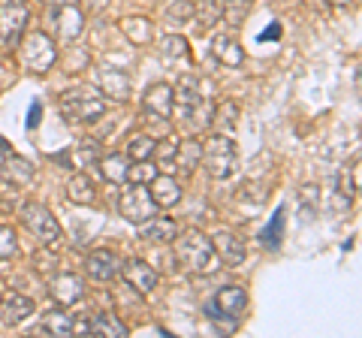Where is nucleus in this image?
Returning <instances> with one entry per match:
<instances>
[{
  "mask_svg": "<svg viewBox=\"0 0 362 338\" xmlns=\"http://www.w3.org/2000/svg\"><path fill=\"white\" fill-rule=\"evenodd\" d=\"M175 124L187 136H202L211 127L214 118V103L202 94L197 76H181L178 85L173 88V115Z\"/></svg>",
  "mask_w": 362,
  "mask_h": 338,
  "instance_id": "nucleus-1",
  "label": "nucleus"
},
{
  "mask_svg": "<svg viewBox=\"0 0 362 338\" xmlns=\"http://www.w3.org/2000/svg\"><path fill=\"white\" fill-rule=\"evenodd\" d=\"M175 257H178V263L187 269V272H194V275H214L221 269V260H218V254H214V245L206 233H199V230H187V233H181L175 235Z\"/></svg>",
  "mask_w": 362,
  "mask_h": 338,
  "instance_id": "nucleus-2",
  "label": "nucleus"
},
{
  "mask_svg": "<svg viewBox=\"0 0 362 338\" xmlns=\"http://www.w3.org/2000/svg\"><path fill=\"white\" fill-rule=\"evenodd\" d=\"M58 109L70 124H94L97 118H103L106 97L100 94L97 85H73L61 94Z\"/></svg>",
  "mask_w": 362,
  "mask_h": 338,
  "instance_id": "nucleus-3",
  "label": "nucleus"
},
{
  "mask_svg": "<svg viewBox=\"0 0 362 338\" xmlns=\"http://www.w3.org/2000/svg\"><path fill=\"white\" fill-rule=\"evenodd\" d=\"M199 166H206V173L214 182H226L239 169V145L233 142V136H226V133H211L202 142Z\"/></svg>",
  "mask_w": 362,
  "mask_h": 338,
  "instance_id": "nucleus-4",
  "label": "nucleus"
},
{
  "mask_svg": "<svg viewBox=\"0 0 362 338\" xmlns=\"http://www.w3.org/2000/svg\"><path fill=\"white\" fill-rule=\"evenodd\" d=\"M18 58H21V66L28 73H49L54 61H58V42H54L45 30H25V37L18 42Z\"/></svg>",
  "mask_w": 362,
  "mask_h": 338,
  "instance_id": "nucleus-5",
  "label": "nucleus"
},
{
  "mask_svg": "<svg viewBox=\"0 0 362 338\" xmlns=\"http://www.w3.org/2000/svg\"><path fill=\"white\" fill-rule=\"evenodd\" d=\"M245 308H247V290L242 284H226V287H221L206 302V305H202L206 317H211L214 323H221V326H230V330H235V323H239Z\"/></svg>",
  "mask_w": 362,
  "mask_h": 338,
  "instance_id": "nucleus-6",
  "label": "nucleus"
},
{
  "mask_svg": "<svg viewBox=\"0 0 362 338\" xmlns=\"http://www.w3.org/2000/svg\"><path fill=\"white\" fill-rule=\"evenodd\" d=\"M18 218H21V223H25V230L30 235H37L40 245H45V247L61 245V239H64L61 223L49 209L42 206V202H25V206L18 209Z\"/></svg>",
  "mask_w": 362,
  "mask_h": 338,
  "instance_id": "nucleus-7",
  "label": "nucleus"
},
{
  "mask_svg": "<svg viewBox=\"0 0 362 338\" xmlns=\"http://www.w3.org/2000/svg\"><path fill=\"white\" fill-rule=\"evenodd\" d=\"M30 21V6L28 0H0V46L6 52L18 49L21 37Z\"/></svg>",
  "mask_w": 362,
  "mask_h": 338,
  "instance_id": "nucleus-8",
  "label": "nucleus"
},
{
  "mask_svg": "<svg viewBox=\"0 0 362 338\" xmlns=\"http://www.w3.org/2000/svg\"><path fill=\"white\" fill-rule=\"evenodd\" d=\"M118 211L124 215V221L142 223V221H148V218H154V215H160V206L154 202L148 185L130 182L127 187L121 190V197H118Z\"/></svg>",
  "mask_w": 362,
  "mask_h": 338,
  "instance_id": "nucleus-9",
  "label": "nucleus"
},
{
  "mask_svg": "<svg viewBox=\"0 0 362 338\" xmlns=\"http://www.w3.org/2000/svg\"><path fill=\"white\" fill-rule=\"evenodd\" d=\"M49 21H52V40L58 42V46H70V42H76L85 33V13L78 9V4L52 6Z\"/></svg>",
  "mask_w": 362,
  "mask_h": 338,
  "instance_id": "nucleus-10",
  "label": "nucleus"
},
{
  "mask_svg": "<svg viewBox=\"0 0 362 338\" xmlns=\"http://www.w3.org/2000/svg\"><path fill=\"white\" fill-rule=\"evenodd\" d=\"M118 275L124 278V284H127L130 290H136L139 296H151V293L157 290V269L148 266L145 260H121V269H118Z\"/></svg>",
  "mask_w": 362,
  "mask_h": 338,
  "instance_id": "nucleus-11",
  "label": "nucleus"
},
{
  "mask_svg": "<svg viewBox=\"0 0 362 338\" xmlns=\"http://www.w3.org/2000/svg\"><path fill=\"white\" fill-rule=\"evenodd\" d=\"M97 88L106 100H112V103H127L130 94H133L130 76L124 70H118V66H100L97 70Z\"/></svg>",
  "mask_w": 362,
  "mask_h": 338,
  "instance_id": "nucleus-12",
  "label": "nucleus"
},
{
  "mask_svg": "<svg viewBox=\"0 0 362 338\" xmlns=\"http://www.w3.org/2000/svg\"><path fill=\"white\" fill-rule=\"evenodd\" d=\"M49 293H52L54 305L70 308V305H76V302L85 299V281L78 275H73V272H61V275H54L49 281Z\"/></svg>",
  "mask_w": 362,
  "mask_h": 338,
  "instance_id": "nucleus-13",
  "label": "nucleus"
},
{
  "mask_svg": "<svg viewBox=\"0 0 362 338\" xmlns=\"http://www.w3.org/2000/svg\"><path fill=\"white\" fill-rule=\"evenodd\" d=\"M142 112L145 115H151V118H157V121H166L169 115H173V85L154 82V85L145 88Z\"/></svg>",
  "mask_w": 362,
  "mask_h": 338,
  "instance_id": "nucleus-14",
  "label": "nucleus"
},
{
  "mask_svg": "<svg viewBox=\"0 0 362 338\" xmlns=\"http://www.w3.org/2000/svg\"><path fill=\"white\" fill-rule=\"evenodd\" d=\"M118 269H121V257L109 251V247H97V251L85 257V272L94 281H112L118 275Z\"/></svg>",
  "mask_w": 362,
  "mask_h": 338,
  "instance_id": "nucleus-15",
  "label": "nucleus"
},
{
  "mask_svg": "<svg viewBox=\"0 0 362 338\" xmlns=\"http://www.w3.org/2000/svg\"><path fill=\"white\" fill-rule=\"evenodd\" d=\"M148 190H151V197H154V202L160 209H175L178 202H181V197H185V190H181L178 178L169 175V173H154L151 182H148Z\"/></svg>",
  "mask_w": 362,
  "mask_h": 338,
  "instance_id": "nucleus-16",
  "label": "nucleus"
},
{
  "mask_svg": "<svg viewBox=\"0 0 362 338\" xmlns=\"http://www.w3.org/2000/svg\"><path fill=\"white\" fill-rule=\"evenodd\" d=\"M33 311H37V305L30 296H21V293L0 296V323L4 326H21Z\"/></svg>",
  "mask_w": 362,
  "mask_h": 338,
  "instance_id": "nucleus-17",
  "label": "nucleus"
},
{
  "mask_svg": "<svg viewBox=\"0 0 362 338\" xmlns=\"http://www.w3.org/2000/svg\"><path fill=\"white\" fill-rule=\"evenodd\" d=\"M211 245H214V254H218L221 266H242L245 257H247V247L235 233L223 230L218 235H211Z\"/></svg>",
  "mask_w": 362,
  "mask_h": 338,
  "instance_id": "nucleus-18",
  "label": "nucleus"
},
{
  "mask_svg": "<svg viewBox=\"0 0 362 338\" xmlns=\"http://www.w3.org/2000/svg\"><path fill=\"white\" fill-rule=\"evenodd\" d=\"M211 58L221 66L235 70V66L245 64V49L239 46V40L230 37V33H218V37H211Z\"/></svg>",
  "mask_w": 362,
  "mask_h": 338,
  "instance_id": "nucleus-19",
  "label": "nucleus"
},
{
  "mask_svg": "<svg viewBox=\"0 0 362 338\" xmlns=\"http://www.w3.org/2000/svg\"><path fill=\"white\" fill-rule=\"evenodd\" d=\"M136 227H139V239L151 242V245H166L178 235V223L173 218H163V215H154L148 221L136 223Z\"/></svg>",
  "mask_w": 362,
  "mask_h": 338,
  "instance_id": "nucleus-20",
  "label": "nucleus"
},
{
  "mask_svg": "<svg viewBox=\"0 0 362 338\" xmlns=\"http://www.w3.org/2000/svg\"><path fill=\"white\" fill-rule=\"evenodd\" d=\"M157 52H160L163 64L169 66H187L190 64V42L181 33H166L157 40Z\"/></svg>",
  "mask_w": 362,
  "mask_h": 338,
  "instance_id": "nucleus-21",
  "label": "nucleus"
},
{
  "mask_svg": "<svg viewBox=\"0 0 362 338\" xmlns=\"http://www.w3.org/2000/svg\"><path fill=\"white\" fill-rule=\"evenodd\" d=\"M121 33L130 46H151L154 42V21L145 16H127L121 18Z\"/></svg>",
  "mask_w": 362,
  "mask_h": 338,
  "instance_id": "nucleus-22",
  "label": "nucleus"
},
{
  "mask_svg": "<svg viewBox=\"0 0 362 338\" xmlns=\"http://www.w3.org/2000/svg\"><path fill=\"white\" fill-rule=\"evenodd\" d=\"M199 157H202V142L197 136L181 139V142H175V151H173V169L190 175L199 166Z\"/></svg>",
  "mask_w": 362,
  "mask_h": 338,
  "instance_id": "nucleus-23",
  "label": "nucleus"
},
{
  "mask_svg": "<svg viewBox=\"0 0 362 338\" xmlns=\"http://www.w3.org/2000/svg\"><path fill=\"white\" fill-rule=\"evenodd\" d=\"M97 166L109 185H127L130 182V157L127 154H100Z\"/></svg>",
  "mask_w": 362,
  "mask_h": 338,
  "instance_id": "nucleus-24",
  "label": "nucleus"
},
{
  "mask_svg": "<svg viewBox=\"0 0 362 338\" xmlns=\"http://www.w3.org/2000/svg\"><path fill=\"white\" fill-rule=\"evenodd\" d=\"M0 173H4V178L13 187H25V185L33 182V163L25 161V157H18L16 151L9 154L4 163H0Z\"/></svg>",
  "mask_w": 362,
  "mask_h": 338,
  "instance_id": "nucleus-25",
  "label": "nucleus"
},
{
  "mask_svg": "<svg viewBox=\"0 0 362 338\" xmlns=\"http://www.w3.org/2000/svg\"><path fill=\"white\" fill-rule=\"evenodd\" d=\"M88 335H127V323H124L115 311H97L94 317L88 320Z\"/></svg>",
  "mask_w": 362,
  "mask_h": 338,
  "instance_id": "nucleus-26",
  "label": "nucleus"
},
{
  "mask_svg": "<svg viewBox=\"0 0 362 338\" xmlns=\"http://www.w3.org/2000/svg\"><path fill=\"white\" fill-rule=\"evenodd\" d=\"M76 317L64 305H54L52 311L42 314V332L45 335H73Z\"/></svg>",
  "mask_w": 362,
  "mask_h": 338,
  "instance_id": "nucleus-27",
  "label": "nucleus"
},
{
  "mask_svg": "<svg viewBox=\"0 0 362 338\" xmlns=\"http://www.w3.org/2000/svg\"><path fill=\"white\" fill-rule=\"evenodd\" d=\"M66 199L76 202V206H90L97 199V187L85 173H76L70 182H66Z\"/></svg>",
  "mask_w": 362,
  "mask_h": 338,
  "instance_id": "nucleus-28",
  "label": "nucleus"
},
{
  "mask_svg": "<svg viewBox=\"0 0 362 338\" xmlns=\"http://www.w3.org/2000/svg\"><path fill=\"white\" fill-rule=\"evenodd\" d=\"M154 151H157V142H154V136H148V133H130L127 136L130 163H148Z\"/></svg>",
  "mask_w": 362,
  "mask_h": 338,
  "instance_id": "nucleus-29",
  "label": "nucleus"
},
{
  "mask_svg": "<svg viewBox=\"0 0 362 338\" xmlns=\"http://www.w3.org/2000/svg\"><path fill=\"white\" fill-rule=\"evenodd\" d=\"M284 221H287L284 209H278L275 215H272V221L266 223L263 230H259L257 239H259V245H263L266 251H278V247H281V239H284Z\"/></svg>",
  "mask_w": 362,
  "mask_h": 338,
  "instance_id": "nucleus-30",
  "label": "nucleus"
},
{
  "mask_svg": "<svg viewBox=\"0 0 362 338\" xmlns=\"http://www.w3.org/2000/svg\"><path fill=\"white\" fill-rule=\"evenodd\" d=\"M211 127H218V133H226V136H233L235 127H239V106H235L233 100H223L221 106H214Z\"/></svg>",
  "mask_w": 362,
  "mask_h": 338,
  "instance_id": "nucleus-31",
  "label": "nucleus"
},
{
  "mask_svg": "<svg viewBox=\"0 0 362 338\" xmlns=\"http://www.w3.org/2000/svg\"><path fill=\"white\" fill-rule=\"evenodd\" d=\"M226 0H194V21H199L202 28H214L223 18Z\"/></svg>",
  "mask_w": 362,
  "mask_h": 338,
  "instance_id": "nucleus-32",
  "label": "nucleus"
},
{
  "mask_svg": "<svg viewBox=\"0 0 362 338\" xmlns=\"http://www.w3.org/2000/svg\"><path fill=\"white\" fill-rule=\"evenodd\" d=\"M100 161V148H97V142L94 139H82L73 148V166H94Z\"/></svg>",
  "mask_w": 362,
  "mask_h": 338,
  "instance_id": "nucleus-33",
  "label": "nucleus"
},
{
  "mask_svg": "<svg viewBox=\"0 0 362 338\" xmlns=\"http://www.w3.org/2000/svg\"><path fill=\"white\" fill-rule=\"evenodd\" d=\"M194 18V0H178L166 9V21L169 25H185V21Z\"/></svg>",
  "mask_w": 362,
  "mask_h": 338,
  "instance_id": "nucleus-34",
  "label": "nucleus"
},
{
  "mask_svg": "<svg viewBox=\"0 0 362 338\" xmlns=\"http://www.w3.org/2000/svg\"><path fill=\"white\" fill-rule=\"evenodd\" d=\"M18 251V239L13 227H6V223H0V260H9V257H16Z\"/></svg>",
  "mask_w": 362,
  "mask_h": 338,
  "instance_id": "nucleus-35",
  "label": "nucleus"
},
{
  "mask_svg": "<svg viewBox=\"0 0 362 338\" xmlns=\"http://www.w3.org/2000/svg\"><path fill=\"white\" fill-rule=\"evenodd\" d=\"M338 197L344 202H354V197H356V178L350 175V169H341V173H338Z\"/></svg>",
  "mask_w": 362,
  "mask_h": 338,
  "instance_id": "nucleus-36",
  "label": "nucleus"
},
{
  "mask_svg": "<svg viewBox=\"0 0 362 338\" xmlns=\"http://www.w3.org/2000/svg\"><path fill=\"white\" fill-rule=\"evenodd\" d=\"M269 40H281V21H272V25L259 33V42H269Z\"/></svg>",
  "mask_w": 362,
  "mask_h": 338,
  "instance_id": "nucleus-37",
  "label": "nucleus"
},
{
  "mask_svg": "<svg viewBox=\"0 0 362 338\" xmlns=\"http://www.w3.org/2000/svg\"><path fill=\"white\" fill-rule=\"evenodd\" d=\"M9 154H13V145H9V142H6L4 136H0V163H4Z\"/></svg>",
  "mask_w": 362,
  "mask_h": 338,
  "instance_id": "nucleus-38",
  "label": "nucleus"
},
{
  "mask_svg": "<svg viewBox=\"0 0 362 338\" xmlns=\"http://www.w3.org/2000/svg\"><path fill=\"white\" fill-rule=\"evenodd\" d=\"M40 4H52V6H73L78 0H40Z\"/></svg>",
  "mask_w": 362,
  "mask_h": 338,
  "instance_id": "nucleus-39",
  "label": "nucleus"
},
{
  "mask_svg": "<svg viewBox=\"0 0 362 338\" xmlns=\"http://www.w3.org/2000/svg\"><path fill=\"white\" fill-rule=\"evenodd\" d=\"M37 121H40V103H37V106H30V121H28V127H33Z\"/></svg>",
  "mask_w": 362,
  "mask_h": 338,
  "instance_id": "nucleus-40",
  "label": "nucleus"
},
{
  "mask_svg": "<svg viewBox=\"0 0 362 338\" xmlns=\"http://www.w3.org/2000/svg\"><path fill=\"white\" fill-rule=\"evenodd\" d=\"M332 6H350V4H356V0H329Z\"/></svg>",
  "mask_w": 362,
  "mask_h": 338,
  "instance_id": "nucleus-41",
  "label": "nucleus"
}]
</instances>
